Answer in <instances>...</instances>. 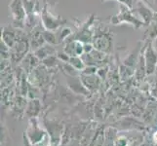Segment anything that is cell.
<instances>
[{
    "label": "cell",
    "mask_w": 157,
    "mask_h": 146,
    "mask_svg": "<svg viewBox=\"0 0 157 146\" xmlns=\"http://www.w3.org/2000/svg\"><path fill=\"white\" fill-rule=\"evenodd\" d=\"M133 12H134L133 9L120 3L119 4V12L109 19L110 24L113 25L128 24L133 25L136 29H140L144 28V26H145L144 21L142 20L138 19Z\"/></svg>",
    "instance_id": "cell-1"
},
{
    "label": "cell",
    "mask_w": 157,
    "mask_h": 146,
    "mask_svg": "<svg viewBox=\"0 0 157 146\" xmlns=\"http://www.w3.org/2000/svg\"><path fill=\"white\" fill-rule=\"evenodd\" d=\"M9 10L12 15L13 26L16 28L23 29L25 26L26 12L24 5V0H11Z\"/></svg>",
    "instance_id": "cell-2"
},
{
    "label": "cell",
    "mask_w": 157,
    "mask_h": 146,
    "mask_svg": "<svg viewBox=\"0 0 157 146\" xmlns=\"http://www.w3.org/2000/svg\"><path fill=\"white\" fill-rule=\"evenodd\" d=\"M40 19L42 26L46 30L50 31H56L58 30L62 25L66 24L67 21L63 19L59 16H55L53 15L50 10H48V5L45 4L44 7L42 8V12L40 14Z\"/></svg>",
    "instance_id": "cell-3"
},
{
    "label": "cell",
    "mask_w": 157,
    "mask_h": 146,
    "mask_svg": "<svg viewBox=\"0 0 157 146\" xmlns=\"http://www.w3.org/2000/svg\"><path fill=\"white\" fill-rule=\"evenodd\" d=\"M92 44H93L96 50L105 54H109L112 52V46H113L112 36L109 32L102 31V30H96L93 36Z\"/></svg>",
    "instance_id": "cell-4"
},
{
    "label": "cell",
    "mask_w": 157,
    "mask_h": 146,
    "mask_svg": "<svg viewBox=\"0 0 157 146\" xmlns=\"http://www.w3.org/2000/svg\"><path fill=\"white\" fill-rule=\"evenodd\" d=\"M153 43L152 41L145 42L143 48L147 73H152L157 66V50L153 47Z\"/></svg>",
    "instance_id": "cell-5"
},
{
    "label": "cell",
    "mask_w": 157,
    "mask_h": 146,
    "mask_svg": "<svg viewBox=\"0 0 157 146\" xmlns=\"http://www.w3.org/2000/svg\"><path fill=\"white\" fill-rule=\"evenodd\" d=\"M134 1H135V6H133V11L137 12L139 16L142 17V21L144 23L145 26H147L151 23V21L153 20L156 12H154L144 2V0H134Z\"/></svg>",
    "instance_id": "cell-6"
},
{
    "label": "cell",
    "mask_w": 157,
    "mask_h": 146,
    "mask_svg": "<svg viewBox=\"0 0 157 146\" xmlns=\"http://www.w3.org/2000/svg\"><path fill=\"white\" fill-rule=\"evenodd\" d=\"M21 32L23 31L20 30L19 28H14V26H5V28H2L1 40L4 41L5 44L10 49H12L19 40Z\"/></svg>",
    "instance_id": "cell-7"
},
{
    "label": "cell",
    "mask_w": 157,
    "mask_h": 146,
    "mask_svg": "<svg viewBox=\"0 0 157 146\" xmlns=\"http://www.w3.org/2000/svg\"><path fill=\"white\" fill-rule=\"evenodd\" d=\"M63 51L70 57H80L84 55V43L75 39L67 40Z\"/></svg>",
    "instance_id": "cell-8"
},
{
    "label": "cell",
    "mask_w": 157,
    "mask_h": 146,
    "mask_svg": "<svg viewBox=\"0 0 157 146\" xmlns=\"http://www.w3.org/2000/svg\"><path fill=\"white\" fill-rule=\"evenodd\" d=\"M45 39L43 36V31H41L39 25H36L35 28H33L29 38V44H30V49L33 52L36 50H38L39 48H41L43 45H45Z\"/></svg>",
    "instance_id": "cell-9"
},
{
    "label": "cell",
    "mask_w": 157,
    "mask_h": 146,
    "mask_svg": "<svg viewBox=\"0 0 157 146\" xmlns=\"http://www.w3.org/2000/svg\"><path fill=\"white\" fill-rule=\"evenodd\" d=\"M156 38H157V13L155 14L151 23L147 25V28L144 32L143 40L147 42H150V41L154 42Z\"/></svg>",
    "instance_id": "cell-10"
},
{
    "label": "cell",
    "mask_w": 157,
    "mask_h": 146,
    "mask_svg": "<svg viewBox=\"0 0 157 146\" xmlns=\"http://www.w3.org/2000/svg\"><path fill=\"white\" fill-rule=\"evenodd\" d=\"M35 56L40 58V59H45L46 58H48L49 56L52 55H57V52L55 50V48L53 47V45H43L41 48H39L38 50H36L34 52Z\"/></svg>",
    "instance_id": "cell-11"
},
{
    "label": "cell",
    "mask_w": 157,
    "mask_h": 146,
    "mask_svg": "<svg viewBox=\"0 0 157 146\" xmlns=\"http://www.w3.org/2000/svg\"><path fill=\"white\" fill-rule=\"evenodd\" d=\"M43 36H44V39L46 41L47 44H50L55 46L59 44V39H58V35L55 31H50V30H43Z\"/></svg>",
    "instance_id": "cell-12"
},
{
    "label": "cell",
    "mask_w": 157,
    "mask_h": 146,
    "mask_svg": "<svg viewBox=\"0 0 157 146\" xmlns=\"http://www.w3.org/2000/svg\"><path fill=\"white\" fill-rule=\"evenodd\" d=\"M72 33V31L70 28H63L61 29V31H59L57 35H58V39H59V43H61L63 41H66L67 38H68V36Z\"/></svg>",
    "instance_id": "cell-13"
},
{
    "label": "cell",
    "mask_w": 157,
    "mask_h": 146,
    "mask_svg": "<svg viewBox=\"0 0 157 146\" xmlns=\"http://www.w3.org/2000/svg\"><path fill=\"white\" fill-rule=\"evenodd\" d=\"M68 62L71 64V66H73L74 67H76L78 69L82 68L84 66L83 61L79 57H70V59H69Z\"/></svg>",
    "instance_id": "cell-14"
},
{
    "label": "cell",
    "mask_w": 157,
    "mask_h": 146,
    "mask_svg": "<svg viewBox=\"0 0 157 146\" xmlns=\"http://www.w3.org/2000/svg\"><path fill=\"white\" fill-rule=\"evenodd\" d=\"M106 1H108V0H101V3L106 2ZM116 1H118L119 3H121V4L126 5V6H127V7H129V8L133 9L134 0H116Z\"/></svg>",
    "instance_id": "cell-15"
},
{
    "label": "cell",
    "mask_w": 157,
    "mask_h": 146,
    "mask_svg": "<svg viewBox=\"0 0 157 146\" xmlns=\"http://www.w3.org/2000/svg\"><path fill=\"white\" fill-rule=\"evenodd\" d=\"M57 55H58V58H61L62 61H66V62H69V59H70V56L67 55V54L66 52H58L57 53Z\"/></svg>",
    "instance_id": "cell-16"
},
{
    "label": "cell",
    "mask_w": 157,
    "mask_h": 146,
    "mask_svg": "<svg viewBox=\"0 0 157 146\" xmlns=\"http://www.w3.org/2000/svg\"><path fill=\"white\" fill-rule=\"evenodd\" d=\"M43 1L45 2V4H47V5H48V4H50V3H51L52 1H55V2H56L57 0H43Z\"/></svg>",
    "instance_id": "cell-17"
},
{
    "label": "cell",
    "mask_w": 157,
    "mask_h": 146,
    "mask_svg": "<svg viewBox=\"0 0 157 146\" xmlns=\"http://www.w3.org/2000/svg\"><path fill=\"white\" fill-rule=\"evenodd\" d=\"M156 13H157V11H156Z\"/></svg>",
    "instance_id": "cell-18"
},
{
    "label": "cell",
    "mask_w": 157,
    "mask_h": 146,
    "mask_svg": "<svg viewBox=\"0 0 157 146\" xmlns=\"http://www.w3.org/2000/svg\"><path fill=\"white\" fill-rule=\"evenodd\" d=\"M144 1H145V0H144Z\"/></svg>",
    "instance_id": "cell-19"
}]
</instances>
